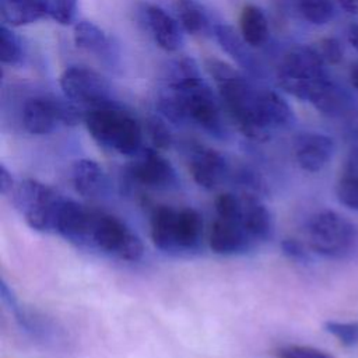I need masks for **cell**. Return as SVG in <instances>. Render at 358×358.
<instances>
[{"label":"cell","mask_w":358,"mask_h":358,"mask_svg":"<svg viewBox=\"0 0 358 358\" xmlns=\"http://www.w3.org/2000/svg\"><path fill=\"white\" fill-rule=\"evenodd\" d=\"M56 234L76 248L116 260L137 262L144 255L141 239L123 220L71 199L62 208Z\"/></svg>","instance_id":"1"},{"label":"cell","mask_w":358,"mask_h":358,"mask_svg":"<svg viewBox=\"0 0 358 358\" xmlns=\"http://www.w3.org/2000/svg\"><path fill=\"white\" fill-rule=\"evenodd\" d=\"M277 81L285 92L312 103L322 115L337 116L345 108V96L329 78L326 63L312 46L291 48L278 66Z\"/></svg>","instance_id":"2"},{"label":"cell","mask_w":358,"mask_h":358,"mask_svg":"<svg viewBox=\"0 0 358 358\" xmlns=\"http://www.w3.org/2000/svg\"><path fill=\"white\" fill-rule=\"evenodd\" d=\"M159 109L172 122H192L214 136L224 131L220 105L193 59H182L176 64L161 95Z\"/></svg>","instance_id":"3"},{"label":"cell","mask_w":358,"mask_h":358,"mask_svg":"<svg viewBox=\"0 0 358 358\" xmlns=\"http://www.w3.org/2000/svg\"><path fill=\"white\" fill-rule=\"evenodd\" d=\"M206 67L218 88L225 112L238 130L255 141L270 138L273 130L264 115L263 91L255 90L246 78L222 60L211 57L206 62Z\"/></svg>","instance_id":"4"},{"label":"cell","mask_w":358,"mask_h":358,"mask_svg":"<svg viewBox=\"0 0 358 358\" xmlns=\"http://www.w3.org/2000/svg\"><path fill=\"white\" fill-rule=\"evenodd\" d=\"M203 217L192 207L157 206L150 215V238L155 248L173 256H190L203 245Z\"/></svg>","instance_id":"5"},{"label":"cell","mask_w":358,"mask_h":358,"mask_svg":"<svg viewBox=\"0 0 358 358\" xmlns=\"http://www.w3.org/2000/svg\"><path fill=\"white\" fill-rule=\"evenodd\" d=\"M215 218L208 232V246L224 256L243 255L257 248L245 218V194L221 193L215 201Z\"/></svg>","instance_id":"6"},{"label":"cell","mask_w":358,"mask_h":358,"mask_svg":"<svg viewBox=\"0 0 358 358\" xmlns=\"http://www.w3.org/2000/svg\"><path fill=\"white\" fill-rule=\"evenodd\" d=\"M83 122L90 136L103 148L120 155H137L143 145L140 123L116 105L88 109Z\"/></svg>","instance_id":"7"},{"label":"cell","mask_w":358,"mask_h":358,"mask_svg":"<svg viewBox=\"0 0 358 358\" xmlns=\"http://www.w3.org/2000/svg\"><path fill=\"white\" fill-rule=\"evenodd\" d=\"M10 199L29 228L56 234L57 221L67 197L46 183L24 179L15 183Z\"/></svg>","instance_id":"8"},{"label":"cell","mask_w":358,"mask_h":358,"mask_svg":"<svg viewBox=\"0 0 358 358\" xmlns=\"http://www.w3.org/2000/svg\"><path fill=\"white\" fill-rule=\"evenodd\" d=\"M306 241L310 250L330 257L348 256L358 243V228L333 210H322L306 222Z\"/></svg>","instance_id":"9"},{"label":"cell","mask_w":358,"mask_h":358,"mask_svg":"<svg viewBox=\"0 0 358 358\" xmlns=\"http://www.w3.org/2000/svg\"><path fill=\"white\" fill-rule=\"evenodd\" d=\"M59 83L66 98L74 105L87 108V110L115 105L109 83L88 67H67L62 73Z\"/></svg>","instance_id":"10"},{"label":"cell","mask_w":358,"mask_h":358,"mask_svg":"<svg viewBox=\"0 0 358 358\" xmlns=\"http://www.w3.org/2000/svg\"><path fill=\"white\" fill-rule=\"evenodd\" d=\"M76 105L53 96H34L22 108V126L31 134H49L59 126H74L83 119Z\"/></svg>","instance_id":"11"},{"label":"cell","mask_w":358,"mask_h":358,"mask_svg":"<svg viewBox=\"0 0 358 358\" xmlns=\"http://www.w3.org/2000/svg\"><path fill=\"white\" fill-rule=\"evenodd\" d=\"M130 182L154 190L171 189L178 185L176 171L172 164L155 150H143L126 168Z\"/></svg>","instance_id":"12"},{"label":"cell","mask_w":358,"mask_h":358,"mask_svg":"<svg viewBox=\"0 0 358 358\" xmlns=\"http://www.w3.org/2000/svg\"><path fill=\"white\" fill-rule=\"evenodd\" d=\"M0 295L3 305H6L14 315L18 326L34 340L43 344H56L57 341H60L62 330L59 329V326L42 313L21 306L4 278L0 282Z\"/></svg>","instance_id":"13"},{"label":"cell","mask_w":358,"mask_h":358,"mask_svg":"<svg viewBox=\"0 0 358 358\" xmlns=\"http://www.w3.org/2000/svg\"><path fill=\"white\" fill-rule=\"evenodd\" d=\"M189 172L193 180L204 189H215L229 176V165L218 151L196 145L189 151Z\"/></svg>","instance_id":"14"},{"label":"cell","mask_w":358,"mask_h":358,"mask_svg":"<svg viewBox=\"0 0 358 358\" xmlns=\"http://www.w3.org/2000/svg\"><path fill=\"white\" fill-rule=\"evenodd\" d=\"M333 152V140L322 133H301L294 141L295 161L306 172L322 171L331 159Z\"/></svg>","instance_id":"15"},{"label":"cell","mask_w":358,"mask_h":358,"mask_svg":"<svg viewBox=\"0 0 358 358\" xmlns=\"http://www.w3.org/2000/svg\"><path fill=\"white\" fill-rule=\"evenodd\" d=\"M144 21L154 42L166 52H175L182 46L179 24L164 8L150 4L144 7Z\"/></svg>","instance_id":"16"},{"label":"cell","mask_w":358,"mask_h":358,"mask_svg":"<svg viewBox=\"0 0 358 358\" xmlns=\"http://www.w3.org/2000/svg\"><path fill=\"white\" fill-rule=\"evenodd\" d=\"M73 189L83 197L95 199L106 192L108 178L103 169L92 159H77L70 168Z\"/></svg>","instance_id":"17"},{"label":"cell","mask_w":358,"mask_h":358,"mask_svg":"<svg viewBox=\"0 0 358 358\" xmlns=\"http://www.w3.org/2000/svg\"><path fill=\"white\" fill-rule=\"evenodd\" d=\"M73 38L77 48L92 53L99 59L112 60L115 55L112 39L102 28L91 21H78L74 25Z\"/></svg>","instance_id":"18"},{"label":"cell","mask_w":358,"mask_h":358,"mask_svg":"<svg viewBox=\"0 0 358 358\" xmlns=\"http://www.w3.org/2000/svg\"><path fill=\"white\" fill-rule=\"evenodd\" d=\"M1 20L8 27H24L48 17L43 0H0Z\"/></svg>","instance_id":"19"},{"label":"cell","mask_w":358,"mask_h":358,"mask_svg":"<svg viewBox=\"0 0 358 358\" xmlns=\"http://www.w3.org/2000/svg\"><path fill=\"white\" fill-rule=\"evenodd\" d=\"M239 29L243 41L252 48L263 46L270 34L268 21L264 13L255 4H246L242 8L239 17Z\"/></svg>","instance_id":"20"},{"label":"cell","mask_w":358,"mask_h":358,"mask_svg":"<svg viewBox=\"0 0 358 358\" xmlns=\"http://www.w3.org/2000/svg\"><path fill=\"white\" fill-rule=\"evenodd\" d=\"M178 20L183 29L192 35H201L210 31V20L201 4L196 0H175Z\"/></svg>","instance_id":"21"},{"label":"cell","mask_w":358,"mask_h":358,"mask_svg":"<svg viewBox=\"0 0 358 358\" xmlns=\"http://www.w3.org/2000/svg\"><path fill=\"white\" fill-rule=\"evenodd\" d=\"M214 35L221 45V48L232 56L238 63L248 64L249 63V52L246 48V42L243 41L242 35L239 36L234 28L225 24H218L214 27ZM249 46V45H248Z\"/></svg>","instance_id":"22"},{"label":"cell","mask_w":358,"mask_h":358,"mask_svg":"<svg viewBox=\"0 0 358 358\" xmlns=\"http://www.w3.org/2000/svg\"><path fill=\"white\" fill-rule=\"evenodd\" d=\"M336 194L343 206L358 211V169L348 162L336 182Z\"/></svg>","instance_id":"23"},{"label":"cell","mask_w":358,"mask_h":358,"mask_svg":"<svg viewBox=\"0 0 358 358\" xmlns=\"http://www.w3.org/2000/svg\"><path fill=\"white\" fill-rule=\"evenodd\" d=\"M301 15L313 25H323L331 21L334 6L331 0H296Z\"/></svg>","instance_id":"24"},{"label":"cell","mask_w":358,"mask_h":358,"mask_svg":"<svg viewBox=\"0 0 358 358\" xmlns=\"http://www.w3.org/2000/svg\"><path fill=\"white\" fill-rule=\"evenodd\" d=\"M0 46H1V62L4 64L15 66L22 59V46L20 38L6 24L0 28Z\"/></svg>","instance_id":"25"},{"label":"cell","mask_w":358,"mask_h":358,"mask_svg":"<svg viewBox=\"0 0 358 358\" xmlns=\"http://www.w3.org/2000/svg\"><path fill=\"white\" fill-rule=\"evenodd\" d=\"M48 18L60 25H70L77 13V0H43Z\"/></svg>","instance_id":"26"},{"label":"cell","mask_w":358,"mask_h":358,"mask_svg":"<svg viewBox=\"0 0 358 358\" xmlns=\"http://www.w3.org/2000/svg\"><path fill=\"white\" fill-rule=\"evenodd\" d=\"M324 330L345 347H352L358 343V320L355 322H337L327 320Z\"/></svg>","instance_id":"27"},{"label":"cell","mask_w":358,"mask_h":358,"mask_svg":"<svg viewBox=\"0 0 358 358\" xmlns=\"http://www.w3.org/2000/svg\"><path fill=\"white\" fill-rule=\"evenodd\" d=\"M275 358H334L331 354L310 347V345H299V344H288L278 347L274 351Z\"/></svg>","instance_id":"28"},{"label":"cell","mask_w":358,"mask_h":358,"mask_svg":"<svg viewBox=\"0 0 358 358\" xmlns=\"http://www.w3.org/2000/svg\"><path fill=\"white\" fill-rule=\"evenodd\" d=\"M326 64H337L343 59V49L336 38H323L315 48Z\"/></svg>","instance_id":"29"},{"label":"cell","mask_w":358,"mask_h":358,"mask_svg":"<svg viewBox=\"0 0 358 358\" xmlns=\"http://www.w3.org/2000/svg\"><path fill=\"white\" fill-rule=\"evenodd\" d=\"M148 134H150L152 144L157 148H162V150L169 148V145L172 143V136L162 120H159L157 117L151 119L148 122Z\"/></svg>","instance_id":"30"},{"label":"cell","mask_w":358,"mask_h":358,"mask_svg":"<svg viewBox=\"0 0 358 358\" xmlns=\"http://www.w3.org/2000/svg\"><path fill=\"white\" fill-rule=\"evenodd\" d=\"M281 249H282V253L292 260H305L306 259L305 248L296 239H284L281 243Z\"/></svg>","instance_id":"31"},{"label":"cell","mask_w":358,"mask_h":358,"mask_svg":"<svg viewBox=\"0 0 358 358\" xmlns=\"http://www.w3.org/2000/svg\"><path fill=\"white\" fill-rule=\"evenodd\" d=\"M15 180L13 178V175L10 173V171L7 169V166L4 164L0 165V193L6 197H10L14 187H15Z\"/></svg>","instance_id":"32"},{"label":"cell","mask_w":358,"mask_h":358,"mask_svg":"<svg viewBox=\"0 0 358 358\" xmlns=\"http://www.w3.org/2000/svg\"><path fill=\"white\" fill-rule=\"evenodd\" d=\"M340 6L344 11L348 14H357L358 13V0H338Z\"/></svg>","instance_id":"33"},{"label":"cell","mask_w":358,"mask_h":358,"mask_svg":"<svg viewBox=\"0 0 358 358\" xmlns=\"http://www.w3.org/2000/svg\"><path fill=\"white\" fill-rule=\"evenodd\" d=\"M348 42L358 50V24H354L348 29Z\"/></svg>","instance_id":"34"},{"label":"cell","mask_w":358,"mask_h":358,"mask_svg":"<svg viewBox=\"0 0 358 358\" xmlns=\"http://www.w3.org/2000/svg\"><path fill=\"white\" fill-rule=\"evenodd\" d=\"M350 80H351V84L355 90H358V66H355L351 73H350Z\"/></svg>","instance_id":"35"},{"label":"cell","mask_w":358,"mask_h":358,"mask_svg":"<svg viewBox=\"0 0 358 358\" xmlns=\"http://www.w3.org/2000/svg\"><path fill=\"white\" fill-rule=\"evenodd\" d=\"M347 162H348L350 165H352L354 168H357V169H358V150L352 151V154L350 155V158L347 159Z\"/></svg>","instance_id":"36"}]
</instances>
